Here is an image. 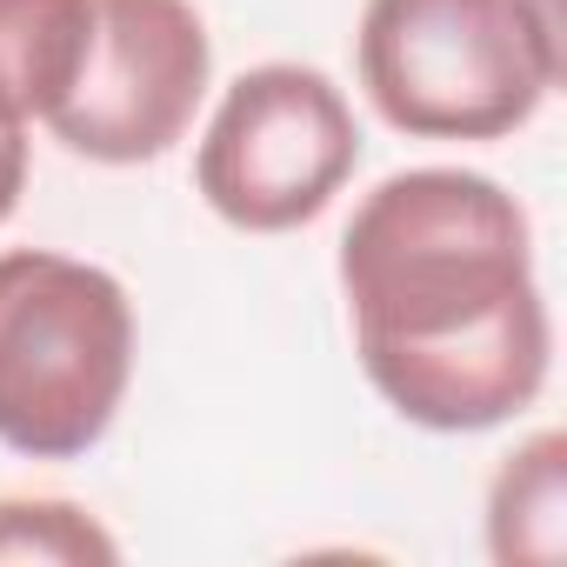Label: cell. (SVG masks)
Segmentation results:
<instances>
[{
	"label": "cell",
	"mask_w": 567,
	"mask_h": 567,
	"mask_svg": "<svg viewBox=\"0 0 567 567\" xmlns=\"http://www.w3.org/2000/svg\"><path fill=\"white\" fill-rule=\"evenodd\" d=\"M341 288L368 381L421 427H494L547 381L527 214L487 174L381 181L341 234Z\"/></svg>",
	"instance_id": "cell-1"
},
{
	"label": "cell",
	"mask_w": 567,
	"mask_h": 567,
	"mask_svg": "<svg viewBox=\"0 0 567 567\" xmlns=\"http://www.w3.org/2000/svg\"><path fill=\"white\" fill-rule=\"evenodd\" d=\"M361 87L414 141H501L560 87L547 0H368Z\"/></svg>",
	"instance_id": "cell-2"
},
{
	"label": "cell",
	"mask_w": 567,
	"mask_h": 567,
	"mask_svg": "<svg viewBox=\"0 0 567 567\" xmlns=\"http://www.w3.org/2000/svg\"><path fill=\"white\" fill-rule=\"evenodd\" d=\"M134 374V308L107 267L0 254V441L28 461L87 454Z\"/></svg>",
	"instance_id": "cell-3"
},
{
	"label": "cell",
	"mask_w": 567,
	"mask_h": 567,
	"mask_svg": "<svg viewBox=\"0 0 567 567\" xmlns=\"http://www.w3.org/2000/svg\"><path fill=\"white\" fill-rule=\"evenodd\" d=\"M354 161H361V127L341 87L315 68L274 61L227 87L200 141L194 181L227 227L288 234L348 187Z\"/></svg>",
	"instance_id": "cell-4"
},
{
	"label": "cell",
	"mask_w": 567,
	"mask_h": 567,
	"mask_svg": "<svg viewBox=\"0 0 567 567\" xmlns=\"http://www.w3.org/2000/svg\"><path fill=\"white\" fill-rule=\"evenodd\" d=\"M207 28L187 0H87V48L48 127L107 167L167 154L207 94Z\"/></svg>",
	"instance_id": "cell-5"
},
{
	"label": "cell",
	"mask_w": 567,
	"mask_h": 567,
	"mask_svg": "<svg viewBox=\"0 0 567 567\" xmlns=\"http://www.w3.org/2000/svg\"><path fill=\"white\" fill-rule=\"evenodd\" d=\"M87 48V0H0V127L61 107Z\"/></svg>",
	"instance_id": "cell-6"
},
{
	"label": "cell",
	"mask_w": 567,
	"mask_h": 567,
	"mask_svg": "<svg viewBox=\"0 0 567 567\" xmlns=\"http://www.w3.org/2000/svg\"><path fill=\"white\" fill-rule=\"evenodd\" d=\"M487 540H494V560L507 567L560 560L567 547V441L560 434H534L520 454H507L487 501Z\"/></svg>",
	"instance_id": "cell-7"
},
{
	"label": "cell",
	"mask_w": 567,
	"mask_h": 567,
	"mask_svg": "<svg viewBox=\"0 0 567 567\" xmlns=\"http://www.w3.org/2000/svg\"><path fill=\"white\" fill-rule=\"evenodd\" d=\"M0 560H114V540L68 501H0Z\"/></svg>",
	"instance_id": "cell-8"
},
{
	"label": "cell",
	"mask_w": 567,
	"mask_h": 567,
	"mask_svg": "<svg viewBox=\"0 0 567 567\" xmlns=\"http://www.w3.org/2000/svg\"><path fill=\"white\" fill-rule=\"evenodd\" d=\"M28 187V127H0V220L21 207Z\"/></svg>",
	"instance_id": "cell-9"
}]
</instances>
